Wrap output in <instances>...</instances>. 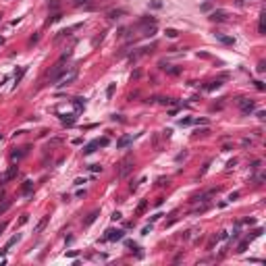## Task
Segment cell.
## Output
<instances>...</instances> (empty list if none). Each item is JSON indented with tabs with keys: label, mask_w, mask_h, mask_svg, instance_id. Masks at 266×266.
<instances>
[{
	"label": "cell",
	"mask_w": 266,
	"mask_h": 266,
	"mask_svg": "<svg viewBox=\"0 0 266 266\" xmlns=\"http://www.w3.org/2000/svg\"><path fill=\"white\" fill-rule=\"evenodd\" d=\"M237 106H239V110H241L243 115H252V112L256 110V102L254 100H249V98H239Z\"/></svg>",
	"instance_id": "1"
},
{
	"label": "cell",
	"mask_w": 266,
	"mask_h": 266,
	"mask_svg": "<svg viewBox=\"0 0 266 266\" xmlns=\"http://www.w3.org/2000/svg\"><path fill=\"white\" fill-rule=\"evenodd\" d=\"M67 69H69V67H64L63 63H58L56 67H54V69L50 71V75H48V79H50V81H58L60 77L64 75V73H67Z\"/></svg>",
	"instance_id": "2"
},
{
	"label": "cell",
	"mask_w": 266,
	"mask_h": 266,
	"mask_svg": "<svg viewBox=\"0 0 266 266\" xmlns=\"http://www.w3.org/2000/svg\"><path fill=\"white\" fill-rule=\"evenodd\" d=\"M125 237V231H121V229H108V231L104 233V241H119V239Z\"/></svg>",
	"instance_id": "3"
},
{
	"label": "cell",
	"mask_w": 266,
	"mask_h": 266,
	"mask_svg": "<svg viewBox=\"0 0 266 266\" xmlns=\"http://www.w3.org/2000/svg\"><path fill=\"white\" fill-rule=\"evenodd\" d=\"M75 77H77V69H71V73H69V75L64 73V75L60 77V79H58V87H67L69 83H73V81H75Z\"/></svg>",
	"instance_id": "4"
},
{
	"label": "cell",
	"mask_w": 266,
	"mask_h": 266,
	"mask_svg": "<svg viewBox=\"0 0 266 266\" xmlns=\"http://www.w3.org/2000/svg\"><path fill=\"white\" fill-rule=\"evenodd\" d=\"M131 168H133V158L129 156V158H125V160L121 162V168H119V177H127Z\"/></svg>",
	"instance_id": "5"
},
{
	"label": "cell",
	"mask_w": 266,
	"mask_h": 266,
	"mask_svg": "<svg viewBox=\"0 0 266 266\" xmlns=\"http://www.w3.org/2000/svg\"><path fill=\"white\" fill-rule=\"evenodd\" d=\"M15 177H17V166H11V168H8V171H6L4 175H0V183H2V185H4L6 181L15 179Z\"/></svg>",
	"instance_id": "6"
},
{
	"label": "cell",
	"mask_w": 266,
	"mask_h": 266,
	"mask_svg": "<svg viewBox=\"0 0 266 266\" xmlns=\"http://www.w3.org/2000/svg\"><path fill=\"white\" fill-rule=\"evenodd\" d=\"M210 19H212V21H227V11H214L212 15H210Z\"/></svg>",
	"instance_id": "7"
},
{
	"label": "cell",
	"mask_w": 266,
	"mask_h": 266,
	"mask_svg": "<svg viewBox=\"0 0 266 266\" xmlns=\"http://www.w3.org/2000/svg\"><path fill=\"white\" fill-rule=\"evenodd\" d=\"M98 214H100L98 210H94V212H90V214H87V218L83 220V227H90V225H92V223H94V220L98 218Z\"/></svg>",
	"instance_id": "8"
},
{
	"label": "cell",
	"mask_w": 266,
	"mask_h": 266,
	"mask_svg": "<svg viewBox=\"0 0 266 266\" xmlns=\"http://www.w3.org/2000/svg\"><path fill=\"white\" fill-rule=\"evenodd\" d=\"M216 40L223 42V44H227V46H233V44H235V40H233V38H229V35H223V33H216Z\"/></svg>",
	"instance_id": "9"
},
{
	"label": "cell",
	"mask_w": 266,
	"mask_h": 266,
	"mask_svg": "<svg viewBox=\"0 0 266 266\" xmlns=\"http://www.w3.org/2000/svg\"><path fill=\"white\" fill-rule=\"evenodd\" d=\"M123 15H127L123 8H112V11H108V17L110 19H119V17H123Z\"/></svg>",
	"instance_id": "10"
},
{
	"label": "cell",
	"mask_w": 266,
	"mask_h": 266,
	"mask_svg": "<svg viewBox=\"0 0 266 266\" xmlns=\"http://www.w3.org/2000/svg\"><path fill=\"white\" fill-rule=\"evenodd\" d=\"M27 150H29V148L25 146V148H21L19 152H13V154H11V158H13V160H19V158H23L25 154H27Z\"/></svg>",
	"instance_id": "11"
},
{
	"label": "cell",
	"mask_w": 266,
	"mask_h": 266,
	"mask_svg": "<svg viewBox=\"0 0 266 266\" xmlns=\"http://www.w3.org/2000/svg\"><path fill=\"white\" fill-rule=\"evenodd\" d=\"M129 144H131V137H129V135H125V137H121L119 141H116V148H127Z\"/></svg>",
	"instance_id": "12"
},
{
	"label": "cell",
	"mask_w": 266,
	"mask_h": 266,
	"mask_svg": "<svg viewBox=\"0 0 266 266\" xmlns=\"http://www.w3.org/2000/svg\"><path fill=\"white\" fill-rule=\"evenodd\" d=\"M60 121H63L64 125H73V123H75V115H60Z\"/></svg>",
	"instance_id": "13"
},
{
	"label": "cell",
	"mask_w": 266,
	"mask_h": 266,
	"mask_svg": "<svg viewBox=\"0 0 266 266\" xmlns=\"http://www.w3.org/2000/svg\"><path fill=\"white\" fill-rule=\"evenodd\" d=\"M96 148H98V141H92L83 148V154H92V152H96Z\"/></svg>",
	"instance_id": "14"
},
{
	"label": "cell",
	"mask_w": 266,
	"mask_h": 266,
	"mask_svg": "<svg viewBox=\"0 0 266 266\" xmlns=\"http://www.w3.org/2000/svg\"><path fill=\"white\" fill-rule=\"evenodd\" d=\"M48 218H50V216H44V218L38 223V227H35V233H42V231H44V227L48 225Z\"/></svg>",
	"instance_id": "15"
},
{
	"label": "cell",
	"mask_w": 266,
	"mask_h": 266,
	"mask_svg": "<svg viewBox=\"0 0 266 266\" xmlns=\"http://www.w3.org/2000/svg\"><path fill=\"white\" fill-rule=\"evenodd\" d=\"M162 69L166 71V73H171V75H179V69H177V67H173V64H164Z\"/></svg>",
	"instance_id": "16"
},
{
	"label": "cell",
	"mask_w": 266,
	"mask_h": 266,
	"mask_svg": "<svg viewBox=\"0 0 266 266\" xmlns=\"http://www.w3.org/2000/svg\"><path fill=\"white\" fill-rule=\"evenodd\" d=\"M73 104H75L77 110H81L83 106H85V100H83V98H75V100H73Z\"/></svg>",
	"instance_id": "17"
},
{
	"label": "cell",
	"mask_w": 266,
	"mask_h": 266,
	"mask_svg": "<svg viewBox=\"0 0 266 266\" xmlns=\"http://www.w3.org/2000/svg\"><path fill=\"white\" fill-rule=\"evenodd\" d=\"M8 208H11V200H4V202L0 204V214H4Z\"/></svg>",
	"instance_id": "18"
},
{
	"label": "cell",
	"mask_w": 266,
	"mask_h": 266,
	"mask_svg": "<svg viewBox=\"0 0 266 266\" xmlns=\"http://www.w3.org/2000/svg\"><path fill=\"white\" fill-rule=\"evenodd\" d=\"M17 241H19V235H15V237H11V239H8V243L4 245V249H11V248H13V245H15Z\"/></svg>",
	"instance_id": "19"
},
{
	"label": "cell",
	"mask_w": 266,
	"mask_h": 266,
	"mask_svg": "<svg viewBox=\"0 0 266 266\" xmlns=\"http://www.w3.org/2000/svg\"><path fill=\"white\" fill-rule=\"evenodd\" d=\"M193 123V119H189V116H185V119H179V125L181 127H187V125H191Z\"/></svg>",
	"instance_id": "20"
},
{
	"label": "cell",
	"mask_w": 266,
	"mask_h": 266,
	"mask_svg": "<svg viewBox=\"0 0 266 266\" xmlns=\"http://www.w3.org/2000/svg\"><path fill=\"white\" fill-rule=\"evenodd\" d=\"M23 73H25V67H21V69H19L17 73H15V83H19V81H21V77H23Z\"/></svg>",
	"instance_id": "21"
},
{
	"label": "cell",
	"mask_w": 266,
	"mask_h": 266,
	"mask_svg": "<svg viewBox=\"0 0 266 266\" xmlns=\"http://www.w3.org/2000/svg\"><path fill=\"white\" fill-rule=\"evenodd\" d=\"M31 189H33V183H31V181H25V185H23V193H29Z\"/></svg>",
	"instance_id": "22"
},
{
	"label": "cell",
	"mask_w": 266,
	"mask_h": 266,
	"mask_svg": "<svg viewBox=\"0 0 266 266\" xmlns=\"http://www.w3.org/2000/svg\"><path fill=\"white\" fill-rule=\"evenodd\" d=\"M220 85H223V83H220V81H212V83H210V85L206 87V90H210V92H212V90H218Z\"/></svg>",
	"instance_id": "23"
},
{
	"label": "cell",
	"mask_w": 266,
	"mask_h": 266,
	"mask_svg": "<svg viewBox=\"0 0 266 266\" xmlns=\"http://www.w3.org/2000/svg\"><path fill=\"white\" fill-rule=\"evenodd\" d=\"M248 243H249V239H245V241H241V245L237 248V252H239V254H243V252H245V248H248Z\"/></svg>",
	"instance_id": "24"
},
{
	"label": "cell",
	"mask_w": 266,
	"mask_h": 266,
	"mask_svg": "<svg viewBox=\"0 0 266 266\" xmlns=\"http://www.w3.org/2000/svg\"><path fill=\"white\" fill-rule=\"evenodd\" d=\"M166 35H168V38H173V40H175V38H177V35H179V31H177V29H166Z\"/></svg>",
	"instance_id": "25"
},
{
	"label": "cell",
	"mask_w": 266,
	"mask_h": 266,
	"mask_svg": "<svg viewBox=\"0 0 266 266\" xmlns=\"http://www.w3.org/2000/svg\"><path fill=\"white\" fill-rule=\"evenodd\" d=\"M112 94H115V83H110V85H108V90H106V96H108V98L112 96Z\"/></svg>",
	"instance_id": "26"
},
{
	"label": "cell",
	"mask_w": 266,
	"mask_h": 266,
	"mask_svg": "<svg viewBox=\"0 0 266 266\" xmlns=\"http://www.w3.org/2000/svg\"><path fill=\"white\" fill-rule=\"evenodd\" d=\"M90 171H92V173H100V171H102V166H100V164H92V166H90Z\"/></svg>",
	"instance_id": "27"
},
{
	"label": "cell",
	"mask_w": 266,
	"mask_h": 266,
	"mask_svg": "<svg viewBox=\"0 0 266 266\" xmlns=\"http://www.w3.org/2000/svg\"><path fill=\"white\" fill-rule=\"evenodd\" d=\"M71 2H73V6H83L87 0H71Z\"/></svg>",
	"instance_id": "28"
},
{
	"label": "cell",
	"mask_w": 266,
	"mask_h": 266,
	"mask_svg": "<svg viewBox=\"0 0 266 266\" xmlns=\"http://www.w3.org/2000/svg\"><path fill=\"white\" fill-rule=\"evenodd\" d=\"M254 83H256V87H258V90H260V92H264V90H266V85H264V83H262V81H254Z\"/></svg>",
	"instance_id": "29"
},
{
	"label": "cell",
	"mask_w": 266,
	"mask_h": 266,
	"mask_svg": "<svg viewBox=\"0 0 266 266\" xmlns=\"http://www.w3.org/2000/svg\"><path fill=\"white\" fill-rule=\"evenodd\" d=\"M110 218H112V220H121V218H123V214H121V212H115L112 216H110Z\"/></svg>",
	"instance_id": "30"
},
{
	"label": "cell",
	"mask_w": 266,
	"mask_h": 266,
	"mask_svg": "<svg viewBox=\"0 0 266 266\" xmlns=\"http://www.w3.org/2000/svg\"><path fill=\"white\" fill-rule=\"evenodd\" d=\"M152 6H154V8H160L162 2H160V0H152Z\"/></svg>",
	"instance_id": "31"
},
{
	"label": "cell",
	"mask_w": 266,
	"mask_h": 266,
	"mask_svg": "<svg viewBox=\"0 0 266 266\" xmlns=\"http://www.w3.org/2000/svg\"><path fill=\"white\" fill-rule=\"evenodd\" d=\"M98 146H108V137H102V139L98 141Z\"/></svg>",
	"instance_id": "32"
},
{
	"label": "cell",
	"mask_w": 266,
	"mask_h": 266,
	"mask_svg": "<svg viewBox=\"0 0 266 266\" xmlns=\"http://www.w3.org/2000/svg\"><path fill=\"white\" fill-rule=\"evenodd\" d=\"M235 164H237V160H235V158H233V160H229V164H227V168H233V166H235Z\"/></svg>",
	"instance_id": "33"
},
{
	"label": "cell",
	"mask_w": 266,
	"mask_h": 266,
	"mask_svg": "<svg viewBox=\"0 0 266 266\" xmlns=\"http://www.w3.org/2000/svg\"><path fill=\"white\" fill-rule=\"evenodd\" d=\"M264 69H266V64H264V63L258 64V73H264Z\"/></svg>",
	"instance_id": "34"
},
{
	"label": "cell",
	"mask_w": 266,
	"mask_h": 266,
	"mask_svg": "<svg viewBox=\"0 0 266 266\" xmlns=\"http://www.w3.org/2000/svg\"><path fill=\"white\" fill-rule=\"evenodd\" d=\"M150 231H152V225H148V227H144V231H141V233H144V235H148Z\"/></svg>",
	"instance_id": "35"
},
{
	"label": "cell",
	"mask_w": 266,
	"mask_h": 266,
	"mask_svg": "<svg viewBox=\"0 0 266 266\" xmlns=\"http://www.w3.org/2000/svg\"><path fill=\"white\" fill-rule=\"evenodd\" d=\"M243 223H245V225H256V220H254V218H245Z\"/></svg>",
	"instance_id": "36"
},
{
	"label": "cell",
	"mask_w": 266,
	"mask_h": 266,
	"mask_svg": "<svg viewBox=\"0 0 266 266\" xmlns=\"http://www.w3.org/2000/svg\"><path fill=\"white\" fill-rule=\"evenodd\" d=\"M258 119H260V121H264V119H266V112H262V110H260V112H258Z\"/></svg>",
	"instance_id": "37"
},
{
	"label": "cell",
	"mask_w": 266,
	"mask_h": 266,
	"mask_svg": "<svg viewBox=\"0 0 266 266\" xmlns=\"http://www.w3.org/2000/svg\"><path fill=\"white\" fill-rule=\"evenodd\" d=\"M4 229H6V223H0V233L4 231Z\"/></svg>",
	"instance_id": "38"
},
{
	"label": "cell",
	"mask_w": 266,
	"mask_h": 266,
	"mask_svg": "<svg viewBox=\"0 0 266 266\" xmlns=\"http://www.w3.org/2000/svg\"><path fill=\"white\" fill-rule=\"evenodd\" d=\"M0 44H4V38H0Z\"/></svg>",
	"instance_id": "39"
},
{
	"label": "cell",
	"mask_w": 266,
	"mask_h": 266,
	"mask_svg": "<svg viewBox=\"0 0 266 266\" xmlns=\"http://www.w3.org/2000/svg\"><path fill=\"white\" fill-rule=\"evenodd\" d=\"M0 139H2V135H0Z\"/></svg>",
	"instance_id": "40"
}]
</instances>
